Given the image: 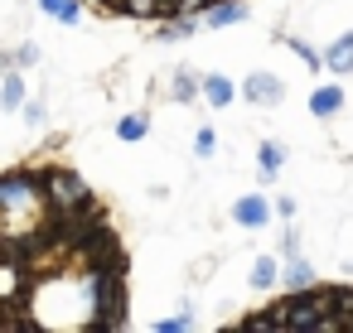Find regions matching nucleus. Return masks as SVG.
<instances>
[{"instance_id": "nucleus-9", "label": "nucleus", "mask_w": 353, "mask_h": 333, "mask_svg": "<svg viewBox=\"0 0 353 333\" xmlns=\"http://www.w3.org/2000/svg\"><path fill=\"white\" fill-rule=\"evenodd\" d=\"M343 107H348V97H343L339 83H324V87L310 92V116L314 121H334V116H343Z\"/></svg>"}, {"instance_id": "nucleus-4", "label": "nucleus", "mask_w": 353, "mask_h": 333, "mask_svg": "<svg viewBox=\"0 0 353 333\" xmlns=\"http://www.w3.org/2000/svg\"><path fill=\"white\" fill-rule=\"evenodd\" d=\"M39 179H44V203H49V213H78V208L92 203V189H88V179H83L78 169H44Z\"/></svg>"}, {"instance_id": "nucleus-7", "label": "nucleus", "mask_w": 353, "mask_h": 333, "mask_svg": "<svg viewBox=\"0 0 353 333\" xmlns=\"http://www.w3.org/2000/svg\"><path fill=\"white\" fill-rule=\"evenodd\" d=\"M247 20H252V6H242V0H213L199 15L203 30H232V25H247Z\"/></svg>"}, {"instance_id": "nucleus-26", "label": "nucleus", "mask_w": 353, "mask_h": 333, "mask_svg": "<svg viewBox=\"0 0 353 333\" xmlns=\"http://www.w3.org/2000/svg\"><path fill=\"white\" fill-rule=\"evenodd\" d=\"M20 111H25V121H30V126H44V121H49V107H44V102H30V97H25V107H20Z\"/></svg>"}, {"instance_id": "nucleus-15", "label": "nucleus", "mask_w": 353, "mask_h": 333, "mask_svg": "<svg viewBox=\"0 0 353 333\" xmlns=\"http://www.w3.org/2000/svg\"><path fill=\"white\" fill-rule=\"evenodd\" d=\"M314 280H319V275H314V266L305 261V251L281 261V285H285V290H305V285H314Z\"/></svg>"}, {"instance_id": "nucleus-25", "label": "nucleus", "mask_w": 353, "mask_h": 333, "mask_svg": "<svg viewBox=\"0 0 353 333\" xmlns=\"http://www.w3.org/2000/svg\"><path fill=\"white\" fill-rule=\"evenodd\" d=\"M300 251H305V246H300V232L285 222V232H281V261H285V256H300Z\"/></svg>"}, {"instance_id": "nucleus-1", "label": "nucleus", "mask_w": 353, "mask_h": 333, "mask_svg": "<svg viewBox=\"0 0 353 333\" xmlns=\"http://www.w3.org/2000/svg\"><path fill=\"white\" fill-rule=\"evenodd\" d=\"M88 309H92V333H121L126 328V275H121V256L117 261H97L88 266Z\"/></svg>"}, {"instance_id": "nucleus-3", "label": "nucleus", "mask_w": 353, "mask_h": 333, "mask_svg": "<svg viewBox=\"0 0 353 333\" xmlns=\"http://www.w3.org/2000/svg\"><path fill=\"white\" fill-rule=\"evenodd\" d=\"M39 208H44V179L39 174H25V169H15V174H0V217H39Z\"/></svg>"}, {"instance_id": "nucleus-19", "label": "nucleus", "mask_w": 353, "mask_h": 333, "mask_svg": "<svg viewBox=\"0 0 353 333\" xmlns=\"http://www.w3.org/2000/svg\"><path fill=\"white\" fill-rule=\"evenodd\" d=\"M39 68L44 63V54H39V44L34 39H25V44H15V54H0V68Z\"/></svg>"}, {"instance_id": "nucleus-8", "label": "nucleus", "mask_w": 353, "mask_h": 333, "mask_svg": "<svg viewBox=\"0 0 353 333\" xmlns=\"http://www.w3.org/2000/svg\"><path fill=\"white\" fill-rule=\"evenodd\" d=\"M285 160H290V145L261 140V145H256V184H276L281 169H285Z\"/></svg>"}, {"instance_id": "nucleus-12", "label": "nucleus", "mask_w": 353, "mask_h": 333, "mask_svg": "<svg viewBox=\"0 0 353 333\" xmlns=\"http://www.w3.org/2000/svg\"><path fill=\"white\" fill-rule=\"evenodd\" d=\"M194 30H199L194 15H160V25H155V44H184V39H194Z\"/></svg>"}, {"instance_id": "nucleus-2", "label": "nucleus", "mask_w": 353, "mask_h": 333, "mask_svg": "<svg viewBox=\"0 0 353 333\" xmlns=\"http://www.w3.org/2000/svg\"><path fill=\"white\" fill-rule=\"evenodd\" d=\"M324 314H329V290L319 280L305 285V290H290L285 299L271 304V319L281 323V333H314Z\"/></svg>"}, {"instance_id": "nucleus-11", "label": "nucleus", "mask_w": 353, "mask_h": 333, "mask_svg": "<svg viewBox=\"0 0 353 333\" xmlns=\"http://www.w3.org/2000/svg\"><path fill=\"white\" fill-rule=\"evenodd\" d=\"M25 97H30L25 68H15V63H10V68H6V78H0V111H6V116H10V111H20V107H25Z\"/></svg>"}, {"instance_id": "nucleus-20", "label": "nucleus", "mask_w": 353, "mask_h": 333, "mask_svg": "<svg viewBox=\"0 0 353 333\" xmlns=\"http://www.w3.org/2000/svg\"><path fill=\"white\" fill-rule=\"evenodd\" d=\"M329 319H339L343 333H348V323H353V290H348V285L329 290Z\"/></svg>"}, {"instance_id": "nucleus-18", "label": "nucleus", "mask_w": 353, "mask_h": 333, "mask_svg": "<svg viewBox=\"0 0 353 333\" xmlns=\"http://www.w3.org/2000/svg\"><path fill=\"white\" fill-rule=\"evenodd\" d=\"M112 131H117V140L136 145V140H145V136H150V116H145V111H126V116H121Z\"/></svg>"}, {"instance_id": "nucleus-24", "label": "nucleus", "mask_w": 353, "mask_h": 333, "mask_svg": "<svg viewBox=\"0 0 353 333\" xmlns=\"http://www.w3.org/2000/svg\"><path fill=\"white\" fill-rule=\"evenodd\" d=\"M242 328H252V333H281V323L271 319V309H261V314H247V319H242Z\"/></svg>"}, {"instance_id": "nucleus-22", "label": "nucleus", "mask_w": 353, "mask_h": 333, "mask_svg": "<svg viewBox=\"0 0 353 333\" xmlns=\"http://www.w3.org/2000/svg\"><path fill=\"white\" fill-rule=\"evenodd\" d=\"M285 49H290V54H295V58H300V63H305L310 73H319V68H324V54H314V49H310L305 39H285Z\"/></svg>"}, {"instance_id": "nucleus-5", "label": "nucleus", "mask_w": 353, "mask_h": 333, "mask_svg": "<svg viewBox=\"0 0 353 333\" xmlns=\"http://www.w3.org/2000/svg\"><path fill=\"white\" fill-rule=\"evenodd\" d=\"M242 97H247L252 107H281V102H285V83H281L276 73L256 68V73L242 78Z\"/></svg>"}, {"instance_id": "nucleus-23", "label": "nucleus", "mask_w": 353, "mask_h": 333, "mask_svg": "<svg viewBox=\"0 0 353 333\" xmlns=\"http://www.w3.org/2000/svg\"><path fill=\"white\" fill-rule=\"evenodd\" d=\"M194 155H199V160H213V155H218V136H213L208 126L194 131Z\"/></svg>"}, {"instance_id": "nucleus-28", "label": "nucleus", "mask_w": 353, "mask_h": 333, "mask_svg": "<svg viewBox=\"0 0 353 333\" xmlns=\"http://www.w3.org/2000/svg\"><path fill=\"white\" fill-rule=\"evenodd\" d=\"M97 6H102L107 15H126V0H97Z\"/></svg>"}, {"instance_id": "nucleus-13", "label": "nucleus", "mask_w": 353, "mask_h": 333, "mask_svg": "<svg viewBox=\"0 0 353 333\" xmlns=\"http://www.w3.org/2000/svg\"><path fill=\"white\" fill-rule=\"evenodd\" d=\"M324 68H329V73H339V78H353V30H348V34H339V39L324 49Z\"/></svg>"}, {"instance_id": "nucleus-16", "label": "nucleus", "mask_w": 353, "mask_h": 333, "mask_svg": "<svg viewBox=\"0 0 353 333\" xmlns=\"http://www.w3.org/2000/svg\"><path fill=\"white\" fill-rule=\"evenodd\" d=\"M199 83H203V73H194V68H174V78H170V97L174 102H199Z\"/></svg>"}, {"instance_id": "nucleus-10", "label": "nucleus", "mask_w": 353, "mask_h": 333, "mask_svg": "<svg viewBox=\"0 0 353 333\" xmlns=\"http://www.w3.org/2000/svg\"><path fill=\"white\" fill-rule=\"evenodd\" d=\"M199 102H208L213 111H228V107L237 102L232 78H223V73H203V83H199Z\"/></svg>"}, {"instance_id": "nucleus-21", "label": "nucleus", "mask_w": 353, "mask_h": 333, "mask_svg": "<svg viewBox=\"0 0 353 333\" xmlns=\"http://www.w3.org/2000/svg\"><path fill=\"white\" fill-rule=\"evenodd\" d=\"M150 328H155V333H189V328H194V314H189V304H184L179 314H170V319H155Z\"/></svg>"}, {"instance_id": "nucleus-27", "label": "nucleus", "mask_w": 353, "mask_h": 333, "mask_svg": "<svg viewBox=\"0 0 353 333\" xmlns=\"http://www.w3.org/2000/svg\"><path fill=\"white\" fill-rule=\"evenodd\" d=\"M295 208H300V203H295V198H285V193H281V198H271V213H281V222H290V217H295Z\"/></svg>"}, {"instance_id": "nucleus-17", "label": "nucleus", "mask_w": 353, "mask_h": 333, "mask_svg": "<svg viewBox=\"0 0 353 333\" xmlns=\"http://www.w3.org/2000/svg\"><path fill=\"white\" fill-rule=\"evenodd\" d=\"M247 285H252V290H276V285H281V261H276V256H256Z\"/></svg>"}, {"instance_id": "nucleus-14", "label": "nucleus", "mask_w": 353, "mask_h": 333, "mask_svg": "<svg viewBox=\"0 0 353 333\" xmlns=\"http://www.w3.org/2000/svg\"><path fill=\"white\" fill-rule=\"evenodd\" d=\"M34 6H39V15L59 20L63 30H78L83 25V0H34Z\"/></svg>"}, {"instance_id": "nucleus-6", "label": "nucleus", "mask_w": 353, "mask_h": 333, "mask_svg": "<svg viewBox=\"0 0 353 333\" xmlns=\"http://www.w3.org/2000/svg\"><path fill=\"white\" fill-rule=\"evenodd\" d=\"M271 198L266 193H242V198H232V222L237 227H247V232H266L271 227Z\"/></svg>"}]
</instances>
